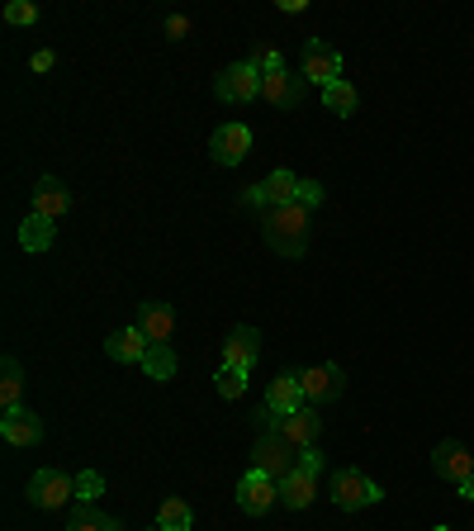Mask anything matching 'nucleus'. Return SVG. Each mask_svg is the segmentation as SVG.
<instances>
[{"label":"nucleus","mask_w":474,"mask_h":531,"mask_svg":"<svg viewBox=\"0 0 474 531\" xmlns=\"http://www.w3.org/2000/svg\"><path fill=\"white\" fill-rule=\"evenodd\" d=\"M261 223H266V242L280 257H304V247H309V209L299 200L261 209Z\"/></svg>","instance_id":"obj_1"},{"label":"nucleus","mask_w":474,"mask_h":531,"mask_svg":"<svg viewBox=\"0 0 474 531\" xmlns=\"http://www.w3.org/2000/svg\"><path fill=\"white\" fill-rule=\"evenodd\" d=\"M380 484L365 475V470H332V503L337 508H347V513H356V508H370V503H380Z\"/></svg>","instance_id":"obj_2"},{"label":"nucleus","mask_w":474,"mask_h":531,"mask_svg":"<svg viewBox=\"0 0 474 531\" xmlns=\"http://www.w3.org/2000/svg\"><path fill=\"white\" fill-rule=\"evenodd\" d=\"M294 465H299V451H294L280 432H261V437H256L252 470H261V475H271V479H285V475H294Z\"/></svg>","instance_id":"obj_3"},{"label":"nucleus","mask_w":474,"mask_h":531,"mask_svg":"<svg viewBox=\"0 0 474 531\" xmlns=\"http://www.w3.org/2000/svg\"><path fill=\"white\" fill-rule=\"evenodd\" d=\"M299 76H304L309 86H323V91H328L332 81H342V53H337V48H328L323 38H309V43H304Z\"/></svg>","instance_id":"obj_4"},{"label":"nucleus","mask_w":474,"mask_h":531,"mask_svg":"<svg viewBox=\"0 0 474 531\" xmlns=\"http://www.w3.org/2000/svg\"><path fill=\"white\" fill-rule=\"evenodd\" d=\"M275 503H280V479L261 475V470H247L237 479V508L247 517H266Z\"/></svg>","instance_id":"obj_5"},{"label":"nucleus","mask_w":474,"mask_h":531,"mask_svg":"<svg viewBox=\"0 0 474 531\" xmlns=\"http://www.w3.org/2000/svg\"><path fill=\"white\" fill-rule=\"evenodd\" d=\"M214 95H219L223 105H252L256 95H261V72H256L252 62H233L228 72H219Z\"/></svg>","instance_id":"obj_6"},{"label":"nucleus","mask_w":474,"mask_h":531,"mask_svg":"<svg viewBox=\"0 0 474 531\" xmlns=\"http://www.w3.org/2000/svg\"><path fill=\"white\" fill-rule=\"evenodd\" d=\"M304 95H309V81H304V76H294L290 67L261 76V100L275 105V110H299V105H304Z\"/></svg>","instance_id":"obj_7"},{"label":"nucleus","mask_w":474,"mask_h":531,"mask_svg":"<svg viewBox=\"0 0 474 531\" xmlns=\"http://www.w3.org/2000/svg\"><path fill=\"white\" fill-rule=\"evenodd\" d=\"M67 498H76V479H67L62 470H38L29 479V503L53 513V508H67Z\"/></svg>","instance_id":"obj_8"},{"label":"nucleus","mask_w":474,"mask_h":531,"mask_svg":"<svg viewBox=\"0 0 474 531\" xmlns=\"http://www.w3.org/2000/svg\"><path fill=\"white\" fill-rule=\"evenodd\" d=\"M209 152H214V162L219 166H237L247 152H252V129L247 124H219L214 129V138H209Z\"/></svg>","instance_id":"obj_9"},{"label":"nucleus","mask_w":474,"mask_h":531,"mask_svg":"<svg viewBox=\"0 0 474 531\" xmlns=\"http://www.w3.org/2000/svg\"><path fill=\"white\" fill-rule=\"evenodd\" d=\"M299 385H304V399L313 408H323V403H332L342 394L347 375H342V366H309V370H299Z\"/></svg>","instance_id":"obj_10"},{"label":"nucleus","mask_w":474,"mask_h":531,"mask_svg":"<svg viewBox=\"0 0 474 531\" xmlns=\"http://www.w3.org/2000/svg\"><path fill=\"white\" fill-rule=\"evenodd\" d=\"M432 470H437L446 484H465V479H474V456L460 446V441H441L437 451H432Z\"/></svg>","instance_id":"obj_11"},{"label":"nucleus","mask_w":474,"mask_h":531,"mask_svg":"<svg viewBox=\"0 0 474 531\" xmlns=\"http://www.w3.org/2000/svg\"><path fill=\"white\" fill-rule=\"evenodd\" d=\"M266 408H271L275 418H290V413H299V408H309L304 385H299L294 370H285V375H275L271 380V389H266Z\"/></svg>","instance_id":"obj_12"},{"label":"nucleus","mask_w":474,"mask_h":531,"mask_svg":"<svg viewBox=\"0 0 474 531\" xmlns=\"http://www.w3.org/2000/svg\"><path fill=\"white\" fill-rule=\"evenodd\" d=\"M0 437L10 446H38L43 441V418L34 408H10V413H0Z\"/></svg>","instance_id":"obj_13"},{"label":"nucleus","mask_w":474,"mask_h":531,"mask_svg":"<svg viewBox=\"0 0 474 531\" xmlns=\"http://www.w3.org/2000/svg\"><path fill=\"white\" fill-rule=\"evenodd\" d=\"M256 356H261V332L256 328H233L228 332V342H223V366L233 370H256Z\"/></svg>","instance_id":"obj_14"},{"label":"nucleus","mask_w":474,"mask_h":531,"mask_svg":"<svg viewBox=\"0 0 474 531\" xmlns=\"http://www.w3.org/2000/svg\"><path fill=\"white\" fill-rule=\"evenodd\" d=\"M138 328H143L147 342L171 347V337H176V309H171V304H157V299H147L143 309H138Z\"/></svg>","instance_id":"obj_15"},{"label":"nucleus","mask_w":474,"mask_h":531,"mask_svg":"<svg viewBox=\"0 0 474 531\" xmlns=\"http://www.w3.org/2000/svg\"><path fill=\"white\" fill-rule=\"evenodd\" d=\"M318 432H323V418H318V408H299L290 418H280V437L290 441L294 451H304V446H318Z\"/></svg>","instance_id":"obj_16"},{"label":"nucleus","mask_w":474,"mask_h":531,"mask_svg":"<svg viewBox=\"0 0 474 531\" xmlns=\"http://www.w3.org/2000/svg\"><path fill=\"white\" fill-rule=\"evenodd\" d=\"M72 209V190L57 181V176H43V181L34 185V214H43V219H62Z\"/></svg>","instance_id":"obj_17"},{"label":"nucleus","mask_w":474,"mask_h":531,"mask_svg":"<svg viewBox=\"0 0 474 531\" xmlns=\"http://www.w3.org/2000/svg\"><path fill=\"white\" fill-rule=\"evenodd\" d=\"M147 347H152V342L143 337V328H138V323H133V328H124V332H114L110 342H105V351H110V361H124V366H133V361L143 366Z\"/></svg>","instance_id":"obj_18"},{"label":"nucleus","mask_w":474,"mask_h":531,"mask_svg":"<svg viewBox=\"0 0 474 531\" xmlns=\"http://www.w3.org/2000/svg\"><path fill=\"white\" fill-rule=\"evenodd\" d=\"M313 498H318V479L313 475H304V470H294V475H285L280 479V503L285 508H294V513H304Z\"/></svg>","instance_id":"obj_19"},{"label":"nucleus","mask_w":474,"mask_h":531,"mask_svg":"<svg viewBox=\"0 0 474 531\" xmlns=\"http://www.w3.org/2000/svg\"><path fill=\"white\" fill-rule=\"evenodd\" d=\"M53 238H57V228H53V219H43V214H24V223H19V247L24 252H48L53 247Z\"/></svg>","instance_id":"obj_20"},{"label":"nucleus","mask_w":474,"mask_h":531,"mask_svg":"<svg viewBox=\"0 0 474 531\" xmlns=\"http://www.w3.org/2000/svg\"><path fill=\"white\" fill-rule=\"evenodd\" d=\"M0 408L10 413V408H24V370H19L15 356H5V366H0Z\"/></svg>","instance_id":"obj_21"},{"label":"nucleus","mask_w":474,"mask_h":531,"mask_svg":"<svg viewBox=\"0 0 474 531\" xmlns=\"http://www.w3.org/2000/svg\"><path fill=\"white\" fill-rule=\"evenodd\" d=\"M143 375L147 380H171V375H176V351L162 347V342H152L143 356Z\"/></svg>","instance_id":"obj_22"},{"label":"nucleus","mask_w":474,"mask_h":531,"mask_svg":"<svg viewBox=\"0 0 474 531\" xmlns=\"http://www.w3.org/2000/svg\"><path fill=\"white\" fill-rule=\"evenodd\" d=\"M323 105H328L332 114H342V119H347V114H356V105H361V95H356V86H351L347 76H342V81H332L328 91H323Z\"/></svg>","instance_id":"obj_23"},{"label":"nucleus","mask_w":474,"mask_h":531,"mask_svg":"<svg viewBox=\"0 0 474 531\" xmlns=\"http://www.w3.org/2000/svg\"><path fill=\"white\" fill-rule=\"evenodd\" d=\"M190 522H195V513H190V503H181V498H166L162 508H157V527L162 531H190Z\"/></svg>","instance_id":"obj_24"},{"label":"nucleus","mask_w":474,"mask_h":531,"mask_svg":"<svg viewBox=\"0 0 474 531\" xmlns=\"http://www.w3.org/2000/svg\"><path fill=\"white\" fill-rule=\"evenodd\" d=\"M67 531H119V522L105 513H95V508H76L72 522H67Z\"/></svg>","instance_id":"obj_25"},{"label":"nucleus","mask_w":474,"mask_h":531,"mask_svg":"<svg viewBox=\"0 0 474 531\" xmlns=\"http://www.w3.org/2000/svg\"><path fill=\"white\" fill-rule=\"evenodd\" d=\"M214 385H219V394H223V399H242V394H247V370L219 366V375H214Z\"/></svg>","instance_id":"obj_26"},{"label":"nucleus","mask_w":474,"mask_h":531,"mask_svg":"<svg viewBox=\"0 0 474 531\" xmlns=\"http://www.w3.org/2000/svg\"><path fill=\"white\" fill-rule=\"evenodd\" d=\"M5 19L19 24V29H34V24H38V5H34V0H10V5H5Z\"/></svg>","instance_id":"obj_27"},{"label":"nucleus","mask_w":474,"mask_h":531,"mask_svg":"<svg viewBox=\"0 0 474 531\" xmlns=\"http://www.w3.org/2000/svg\"><path fill=\"white\" fill-rule=\"evenodd\" d=\"M100 494H105V479L95 475V470H86V475H76V498H81V503H95Z\"/></svg>","instance_id":"obj_28"},{"label":"nucleus","mask_w":474,"mask_h":531,"mask_svg":"<svg viewBox=\"0 0 474 531\" xmlns=\"http://www.w3.org/2000/svg\"><path fill=\"white\" fill-rule=\"evenodd\" d=\"M323 465H328V460H323V451H318V446H304V451H299V465H294V470H304V475H323Z\"/></svg>","instance_id":"obj_29"},{"label":"nucleus","mask_w":474,"mask_h":531,"mask_svg":"<svg viewBox=\"0 0 474 531\" xmlns=\"http://www.w3.org/2000/svg\"><path fill=\"white\" fill-rule=\"evenodd\" d=\"M323 195H328V190H323L318 181H299V195H294V200L304 204V209H318V204H323Z\"/></svg>","instance_id":"obj_30"},{"label":"nucleus","mask_w":474,"mask_h":531,"mask_svg":"<svg viewBox=\"0 0 474 531\" xmlns=\"http://www.w3.org/2000/svg\"><path fill=\"white\" fill-rule=\"evenodd\" d=\"M185 34H190V19H185V15H171V19H166V38H176V43H181Z\"/></svg>","instance_id":"obj_31"},{"label":"nucleus","mask_w":474,"mask_h":531,"mask_svg":"<svg viewBox=\"0 0 474 531\" xmlns=\"http://www.w3.org/2000/svg\"><path fill=\"white\" fill-rule=\"evenodd\" d=\"M53 62H57L53 48H38V53H34V72H53Z\"/></svg>","instance_id":"obj_32"},{"label":"nucleus","mask_w":474,"mask_h":531,"mask_svg":"<svg viewBox=\"0 0 474 531\" xmlns=\"http://www.w3.org/2000/svg\"><path fill=\"white\" fill-rule=\"evenodd\" d=\"M460 498H474V479H465V484H460Z\"/></svg>","instance_id":"obj_33"},{"label":"nucleus","mask_w":474,"mask_h":531,"mask_svg":"<svg viewBox=\"0 0 474 531\" xmlns=\"http://www.w3.org/2000/svg\"><path fill=\"white\" fill-rule=\"evenodd\" d=\"M432 531H451V527H432Z\"/></svg>","instance_id":"obj_34"},{"label":"nucleus","mask_w":474,"mask_h":531,"mask_svg":"<svg viewBox=\"0 0 474 531\" xmlns=\"http://www.w3.org/2000/svg\"><path fill=\"white\" fill-rule=\"evenodd\" d=\"M152 531H162V527H152Z\"/></svg>","instance_id":"obj_35"}]
</instances>
